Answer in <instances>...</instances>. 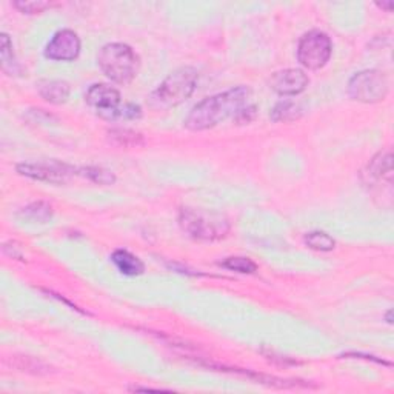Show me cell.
Returning a JSON list of instances; mask_svg holds the SVG:
<instances>
[{"label": "cell", "instance_id": "cell-1", "mask_svg": "<svg viewBox=\"0 0 394 394\" xmlns=\"http://www.w3.org/2000/svg\"><path fill=\"white\" fill-rule=\"evenodd\" d=\"M252 89L247 86H237L225 93L203 98L188 114L185 127L193 131H202L216 127L220 122L236 116L249 105Z\"/></svg>", "mask_w": 394, "mask_h": 394}, {"label": "cell", "instance_id": "cell-2", "mask_svg": "<svg viewBox=\"0 0 394 394\" xmlns=\"http://www.w3.org/2000/svg\"><path fill=\"white\" fill-rule=\"evenodd\" d=\"M199 73L191 67L176 69L150 96V106L154 110H168L190 98L197 86Z\"/></svg>", "mask_w": 394, "mask_h": 394}, {"label": "cell", "instance_id": "cell-3", "mask_svg": "<svg viewBox=\"0 0 394 394\" xmlns=\"http://www.w3.org/2000/svg\"><path fill=\"white\" fill-rule=\"evenodd\" d=\"M98 67L113 82L127 85L136 77L140 62L131 47L125 43H108L97 55Z\"/></svg>", "mask_w": 394, "mask_h": 394}, {"label": "cell", "instance_id": "cell-4", "mask_svg": "<svg viewBox=\"0 0 394 394\" xmlns=\"http://www.w3.org/2000/svg\"><path fill=\"white\" fill-rule=\"evenodd\" d=\"M179 225L190 237L205 242H214L227 237L231 228L230 220L223 214L194 208L181 210Z\"/></svg>", "mask_w": 394, "mask_h": 394}, {"label": "cell", "instance_id": "cell-5", "mask_svg": "<svg viewBox=\"0 0 394 394\" xmlns=\"http://www.w3.org/2000/svg\"><path fill=\"white\" fill-rule=\"evenodd\" d=\"M388 93V80L382 71L365 69L351 77L348 82V94L357 102L376 103Z\"/></svg>", "mask_w": 394, "mask_h": 394}, {"label": "cell", "instance_id": "cell-6", "mask_svg": "<svg viewBox=\"0 0 394 394\" xmlns=\"http://www.w3.org/2000/svg\"><path fill=\"white\" fill-rule=\"evenodd\" d=\"M333 52V43L325 33L310 31L299 42L298 60L307 69H320L327 65V62Z\"/></svg>", "mask_w": 394, "mask_h": 394}, {"label": "cell", "instance_id": "cell-7", "mask_svg": "<svg viewBox=\"0 0 394 394\" xmlns=\"http://www.w3.org/2000/svg\"><path fill=\"white\" fill-rule=\"evenodd\" d=\"M85 101L89 105V108L94 110V113L101 116L102 119H119V113L122 108L120 93L116 88L105 84H96L86 91Z\"/></svg>", "mask_w": 394, "mask_h": 394}, {"label": "cell", "instance_id": "cell-8", "mask_svg": "<svg viewBox=\"0 0 394 394\" xmlns=\"http://www.w3.org/2000/svg\"><path fill=\"white\" fill-rule=\"evenodd\" d=\"M17 173L34 179V181L40 182H50V184H64L68 181L71 174L76 173L73 167H68L65 164L59 162H28V164H19L16 167Z\"/></svg>", "mask_w": 394, "mask_h": 394}, {"label": "cell", "instance_id": "cell-9", "mask_svg": "<svg viewBox=\"0 0 394 394\" xmlns=\"http://www.w3.org/2000/svg\"><path fill=\"white\" fill-rule=\"evenodd\" d=\"M80 52L79 35L71 30L57 31L45 48V56L51 60L71 62L77 59Z\"/></svg>", "mask_w": 394, "mask_h": 394}, {"label": "cell", "instance_id": "cell-10", "mask_svg": "<svg viewBox=\"0 0 394 394\" xmlns=\"http://www.w3.org/2000/svg\"><path fill=\"white\" fill-rule=\"evenodd\" d=\"M310 84L308 76L302 69L288 68L277 71L270 79V85L281 96H298Z\"/></svg>", "mask_w": 394, "mask_h": 394}, {"label": "cell", "instance_id": "cell-11", "mask_svg": "<svg viewBox=\"0 0 394 394\" xmlns=\"http://www.w3.org/2000/svg\"><path fill=\"white\" fill-rule=\"evenodd\" d=\"M38 89L42 98L52 105L65 103L69 96V85L65 80H42Z\"/></svg>", "mask_w": 394, "mask_h": 394}, {"label": "cell", "instance_id": "cell-12", "mask_svg": "<svg viewBox=\"0 0 394 394\" xmlns=\"http://www.w3.org/2000/svg\"><path fill=\"white\" fill-rule=\"evenodd\" d=\"M366 176H368L371 181H391L393 177V157L391 151L385 150L381 153L373 157L371 162L366 168Z\"/></svg>", "mask_w": 394, "mask_h": 394}, {"label": "cell", "instance_id": "cell-13", "mask_svg": "<svg viewBox=\"0 0 394 394\" xmlns=\"http://www.w3.org/2000/svg\"><path fill=\"white\" fill-rule=\"evenodd\" d=\"M111 261L125 276H139L145 271V265L140 259L127 252V249H116L111 256Z\"/></svg>", "mask_w": 394, "mask_h": 394}, {"label": "cell", "instance_id": "cell-14", "mask_svg": "<svg viewBox=\"0 0 394 394\" xmlns=\"http://www.w3.org/2000/svg\"><path fill=\"white\" fill-rule=\"evenodd\" d=\"M108 136L114 145H118L120 148H136L145 143L140 133L127 130V128L111 130V131H108Z\"/></svg>", "mask_w": 394, "mask_h": 394}, {"label": "cell", "instance_id": "cell-15", "mask_svg": "<svg viewBox=\"0 0 394 394\" xmlns=\"http://www.w3.org/2000/svg\"><path fill=\"white\" fill-rule=\"evenodd\" d=\"M0 42H2V69L4 73L8 76H19L21 74V65L17 64L16 56H14V51H13V42L10 39V35L8 34H2V38H0Z\"/></svg>", "mask_w": 394, "mask_h": 394}, {"label": "cell", "instance_id": "cell-16", "mask_svg": "<svg viewBox=\"0 0 394 394\" xmlns=\"http://www.w3.org/2000/svg\"><path fill=\"white\" fill-rule=\"evenodd\" d=\"M19 216L22 219H26L30 222H39V223H47L52 218V208L51 205L47 202H34L28 207L19 211Z\"/></svg>", "mask_w": 394, "mask_h": 394}, {"label": "cell", "instance_id": "cell-17", "mask_svg": "<svg viewBox=\"0 0 394 394\" xmlns=\"http://www.w3.org/2000/svg\"><path fill=\"white\" fill-rule=\"evenodd\" d=\"M302 114L303 110L299 103L291 101H283L274 106L270 118L273 122H290V120L299 119Z\"/></svg>", "mask_w": 394, "mask_h": 394}, {"label": "cell", "instance_id": "cell-18", "mask_svg": "<svg viewBox=\"0 0 394 394\" xmlns=\"http://www.w3.org/2000/svg\"><path fill=\"white\" fill-rule=\"evenodd\" d=\"M305 244L311 249H316V252H331L336 247V240L328 236L327 232L315 231L305 236Z\"/></svg>", "mask_w": 394, "mask_h": 394}, {"label": "cell", "instance_id": "cell-19", "mask_svg": "<svg viewBox=\"0 0 394 394\" xmlns=\"http://www.w3.org/2000/svg\"><path fill=\"white\" fill-rule=\"evenodd\" d=\"M220 265L227 270L242 273V274H252L257 270V265L252 261L249 257H240V256H232L227 257L225 261L220 262Z\"/></svg>", "mask_w": 394, "mask_h": 394}, {"label": "cell", "instance_id": "cell-20", "mask_svg": "<svg viewBox=\"0 0 394 394\" xmlns=\"http://www.w3.org/2000/svg\"><path fill=\"white\" fill-rule=\"evenodd\" d=\"M80 174H84L85 177L91 179L93 182L101 184V185H111L116 182V176L110 171H106L103 168L97 167H86L80 169Z\"/></svg>", "mask_w": 394, "mask_h": 394}, {"label": "cell", "instance_id": "cell-21", "mask_svg": "<svg viewBox=\"0 0 394 394\" xmlns=\"http://www.w3.org/2000/svg\"><path fill=\"white\" fill-rule=\"evenodd\" d=\"M14 6L17 8V10H21L22 13H26V14H38V13H42L43 10H47V8L50 6L48 2H14Z\"/></svg>", "mask_w": 394, "mask_h": 394}, {"label": "cell", "instance_id": "cell-22", "mask_svg": "<svg viewBox=\"0 0 394 394\" xmlns=\"http://www.w3.org/2000/svg\"><path fill=\"white\" fill-rule=\"evenodd\" d=\"M140 116H142V110H140L139 105L127 103L120 108L119 119H139Z\"/></svg>", "mask_w": 394, "mask_h": 394}, {"label": "cell", "instance_id": "cell-23", "mask_svg": "<svg viewBox=\"0 0 394 394\" xmlns=\"http://www.w3.org/2000/svg\"><path fill=\"white\" fill-rule=\"evenodd\" d=\"M254 116H256V106L254 105H248V106H245V108L236 116L235 119L239 123H248V122H252L254 119Z\"/></svg>", "mask_w": 394, "mask_h": 394}, {"label": "cell", "instance_id": "cell-24", "mask_svg": "<svg viewBox=\"0 0 394 394\" xmlns=\"http://www.w3.org/2000/svg\"><path fill=\"white\" fill-rule=\"evenodd\" d=\"M378 6H381V8H385V10L391 11V8H393V2H388V4H378Z\"/></svg>", "mask_w": 394, "mask_h": 394}, {"label": "cell", "instance_id": "cell-25", "mask_svg": "<svg viewBox=\"0 0 394 394\" xmlns=\"http://www.w3.org/2000/svg\"><path fill=\"white\" fill-rule=\"evenodd\" d=\"M387 322H388V324H391V322H393L391 320V310L387 313Z\"/></svg>", "mask_w": 394, "mask_h": 394}]
</instances>
